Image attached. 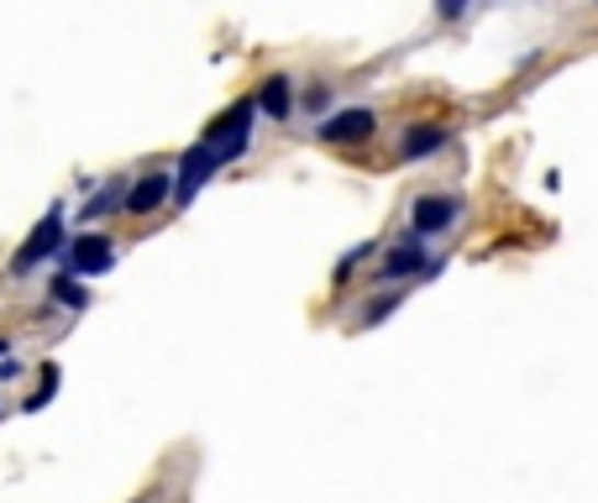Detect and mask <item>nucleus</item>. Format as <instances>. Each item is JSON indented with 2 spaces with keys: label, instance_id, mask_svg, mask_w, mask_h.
Instances as JSON below:
<instances>
[{
  "label": "nucleus",
  "instance_id": "f257e3e1",
  "mask_svg": "<svg viewBox=\"0 0 598 503\" xmlns=\"http://www.w3.org/2000/svg\"><path fill=\"white\" fill-rule=\"evenodd\" d=\"M252 116H258V100H237L226 116H216L211 126H205V137H200V142L211 147L221 163H232V158L247 152V142H252Z\"/></svg>",
  "mask_w": 598,
  "mask_h": 503
},
{
  "label": "nucleus",
  "instance_id": "f03ea898",
  "mask_svg": "<svg viewBox=\"0 0 598 503\" xmlns=\"http://www.w3.org/2000/svg\"><path fill=\"white\" fill-rule=\"evenodd\" d=\"M216 168H221L216 152L205 142H194L190 152H184V163H179V179H173V205H190L194 194H200V184H205Z\"/></svg>",
  "mask_w": 598,
  "mask_h": 503
},
{
  "label": "nucleus",
  "instance_id": "7ed1b4c3",
  "mask_svg": "<svg viewBox=\"0 0 598 503\" xmlns=\"http://www.w3.org/2000/svg\"><path fill=\"white\" fill-rule=\"evenodd\" d=\"M58 241H64V216H58V210H48V216H43V226H37V231L22 241V252H16V263H11V267H16V273H32L43 258H53V252H58Z\"/></svg>",
  "mask_w": 598,
  "mask_h": 503
},
{
  "label": "nucleus",
  "instance_id": "20e7f679",
  "mask_svg": "<svg viewBox=\"0 0 598 503\" xmlns=\"http://www.w3.org/2000/svg\"><path fill=\"white\" fill-rule=\"evenodd\" d=\"M163 199H173V179H168V173H143V179L126 190V216H153Z\"/></svg>",
  "mask_w": 598,
  "mask_h": 503
},
{
  "label": "nucleus",
  "instance_id": "39448f33",
  "mask_svg": "<svg viewBox=\"0 0 598 503\" xmlns=\"http://www.w3.org/2000/svg\"><path fill=\"white\" fill-rule=\"evenodd\" d=\"M111 263H116V247L105 237H79L69 247V267L84 278V273H111Z\"/></svg>",
  "mask_w": 598,
  "mask_h": 503
},
{
  "label": "nucleus",
  "instance_id": "423d86ee",
  "mask_svg": "<svg viewBox=\"0 0 598 503\" xmlns=\"http://www.w3.org/2000/svg\"><path fill=\"white\" fill-rule=\"evenodd\" d=\"M456 210H462V205H456V199H447V194H426V199H415V231H447V226H452L456 220Z\"/></svg>",
  "mask_w": 598,
  "mask_h": 503
},
{
  "label": "nucleus",
  "instance_id": "0eeeda50",
  "mask_svg": "<svg viewBox=\"0 0 598 503\" xmlns=\"http://www.w3.org/2000/svg\"><path fill=\"white\" fill-rule=\"evenodd\" d=\"M368 132H373V111H341V116H331L320 126L326 142H362Z\"/></svg>",
  "mask_w": 598,
  "mask_h": 503
},
{
  "label": "nucleus",
  "instance_id": "6e6552de",
  "mask_svg": "<svg viewBox=\"0 0 598 503\" xmlns=\"http://www.w3.org/2000/svg\"><path fill=\"white\" fill-rule=\"evenodd\" d=\"M426 267V252H420V241H399L388 258H383V273L388 278H405V273H420Z\"/></svg>",
  "mask_w": 598,
  "mask_h": 503
},
{
  "label": "nucleus",
  "instance_id": "1a4fd4ad",
  "mask_svg": "<svg viewBox=\"0 0 598 503\" xmlns=\"http://www.w3.org/2000/svg\"><path fill=\"white\" fill-rule=\"evenodd\" d=\"M258 105H263L268 116H289V79H268Z\"/></svg>",
  "mask_w": 598,
  "mask_h": 503
},
{
  "label": "nucleus",
  "instance_id": "9d476101",
  "mask_svg": "<svg viewBox=\"0 0 598 503\" xmlns=\"http://www.w3.org/2000/svg\"><path fill=\"white\" fill-rule=\"evenodd\" d=\"M436 147H441V132H436V126H420V132L405 137V158H420V152H436Z\"/></svg>",
  "mask_w": 598,
  "mask_h": 503
},
{
  "label": "nucleus",
  "instance_id": "9b49d317",
  "mask_svg": "<svg viewBox=\"0 0 598 503\" xmlns=\"http://www.w3.org/2000/svg\"><path fill=\"white\" fill-rule=\"evenodd\" d=\"M53 294H58V305H69V310H84V305H90V294H84V284H79V278H58V284H53Z\"/></svg>",
  "mask_w": 598,
  "mask_h": 503
},
{
  "label": "nucleus",
  "instance_id": "f8f14e48",
  "mask_svg": "<svg viewBox=\"0 0 598 503\" xmlns=\"http://www.w3.org/2000/svg\"><path fill=\"white\" fill-rule=\"evenodd\" d=\"M0 357H5V341H0Z\"/></svg>",
  "mask_w": 598,
  "mask_h": 503
}]
</instances>
